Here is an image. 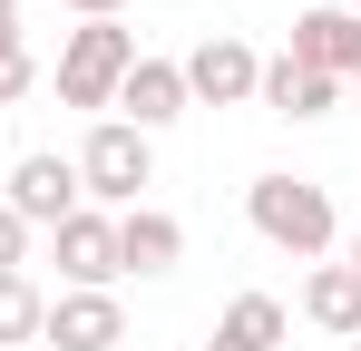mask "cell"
Masks as SVG:
<instances>
[{
	"label": "cell",
	"instance_id": "cell-14",
	"mask_svg": "<svg viewBox=\"0 0 361 351\" xmlns=\"http://www.w3.org/2000/svg\"><path fill=\"white\" fill-rule=\"evenodd\" d=\"M39 312H49V292L30 283V273H0V351L39 342Z\"/></svg>",
	"mask_w": 361,
	"mask_h": 351
},
{
	"label": "cell",
	"instance_id": "cell-17",
	"mask_svg": "<svg viewBox=\"0 0 361 351\" xmlns=\"http://www.w3.org/2000/svg\"><path fill=\"white\" fill-rule=\"evenodd\" d=\"M68 10H78V20H118L127 0H68Z\"/></svg>",
	"mask_w": 361,
	"mask_h": 351
},
{
	"label": "cell",
	"instance_id": "cell-15",
	"mask_svg": "<svg viewBox=\"0 0 361 351\" xmlns=\"http://www.w3.org/2000/svg\"><path fill=\"white\" fill-rule=\"evenodd\" d=\"M39 88V58H30V39H20V20H0V108H20Z\"/></svg>",
	"mask_w": 361,
	"mask_h": 351
},
{
	"label": "cell",
	"instance_id": "cell-1",
	"mask_svg": "<svg viewBox=\"0 0 361 351\" xmlns=\"http://www.w3.org/2000/svg\"><path fill=\"white\" fill-rule=\"evenodd\" d=\"M244 215H254V234H264L274 254H293V264H332V244H342V215H332V195H322L312 176H254V185H244Z\"/></svg>",
	"mask_w": 361,
	"mask_h": 351
},
{
	"label": "cell",
	"instance_id": "cell-13",
	"mask_svg": "<svg viewBox=\"0 0 361 351\" xmlns=\"http://www.w3.org/2000/svg\"><path fill=\"white\" fill-rule=\"evenodd\" d=\"M283 332H293V312H283L274 292H235V302L215 312L205 351H283Z\"/></svg>",
	"mask_w": 361,
	"mask_h": 351
},
{
	"label": "cell",
	"instance_id": "cell-2",
	"mask_svg": "<svg viewBox=\"0 0 361 351\" xmlns=\"http://www.w3.org/2000/svg\"><path fill=\"white\" fill-rule=\"evenodd\" d=\"M137 185H157V137H137L127 117H98L88 147H78V195H88L98 215H127Z\"/></svg>",
	"mask_w": 361,
	"mask_h": 351
},
{
	"label": "cell",
	"instance_id": "cell-12",
	"mask_svg": "<svg viewBox=\"0 0 361 351\" xmlns=\"http://www.w3.org/2000/svg\"><path fill=\"white\" fill-rule=\"evenodd\" d=\"M302 322L332 332V342H361V273L352 264H312L302 273Z\"/></svg>",
	"mask_w": 361,
	"mask_h": 351
},
{
	"label": "cell",
	"instance_id": "cell-19",
	"mask_svg": "<svg viewBox=\"0 0 361 351\" xmlns=\"http://www.w3.org/2000/svg\"><path fill=\"white\" fill-rule=\"evenodd\" d=\"M0 20H20V0H0Z\"/></svg>",
	"mask_w": 361,
	"mask_h": 351
},
{
	"label": "cell",
	"instance_id": "cell-9",
	"mask_svg": "<svg viewBox=\"0 0 361 351\" xmlns=\"http://www.w3.org/2000/svg\"><path fill=\"white\" fill-rule=\"evenodd\" d=\"M176 264H185V225L166 205H127L118 215V273H147V283H157V273H176Z\"/></svg>",
	"mask_w": 361,
	"mask_h": 351
},
{
	"label": "cell",
	"instance_id": "cell-21",
	"mask_svg": "<svg viewBox=\"0 0 361 351\" xmlns=\"http://www.w3.org/2000/svg\"><path fill=\"white\" fill-rule=\"evenodd\" d=\"M352 98H361V78H352Z\"/></svg>",
	"mask_w": 361,
	"mask_h": 351
},
{
	"label": "cell",
	"instance_id": "cell-4",
	"mask_svg": "<svg viewBox=\"0 0 361 351\" xmlns=\"http://www.w3.org/2000/svg\"><path fill=\"white\" fill-rule=\"evenodd\" d=\"M59 244V292H118V215L78 205L68 225H49Z\"/></svg>",
	"mask_w": 361,
	"mask_h": 351
},
{
	"label": "cell",
	"instance_id": "cell-7",
	"mask_svg": "<svg viewBox=\"0 0 361 351\" xmlns=\"http://www.w3.org/2000/svg\"><path fill=\"white\" fill-rule=\"evenodd\" d=\"M39 342L49 351H118L127 342V302L118 292H59L39 312Z\"/></svg>",
	"mask_w": 361,
	"mask_h": 351
},
{
	"label": "cell",
	"instance_id": "cell-10",
	"mask_svg": "<svg viewBox=\"0 0 361 351\" xmlns=\"http://www.w3.org/2000/svg\"><path fill=\"white\" fill-rule=\"evenodd\" d=\"M118 108H127V127H137V137L176 127V117L195 108V98H185V68H176V58H137V68H127V88H118Z\"/></svg>",
	"mask_w": 361,
	"mask_h": 351
},
{
	"label": "cell",
	"instance_id": "cell-18",
	"mask_svg": "<svg viewBox=\"0 0 361 351\" xmlns=\"http://www.w3.org/2000/svg\"><path fill=\"white\" fill-rule=\"evenodd\" d=\"M352 273H361V215H352Z\"/></svg>",
	"mask_w": 361,
	"mask_h": 351
},
{
	"label": "cell",
	"instance_id": "cell-22",
	"mask_svg": "<svg viewBox=\"0 0 361 351\" xmlns=\"http://www.w3.org/2000/svg\"><path fill=\"white\" fill-rule=\"evenodd\" d=\"M342 351H361V342H342Z\"/></svg>",
	"mask_w": 361,
	"mask_h": 351
},
{
	"label": "cell",
	"instance_id": "cell-6",
	"mask_svg": "<svg viewBox=\"0 0 361 351\" xmlns=\"http://www.w3.org/2000/svg\"><path fill=\"white\" fill-rule=\"evenodd\" d=\"M176 68H185V98H195V108H244V98H254V78H264V58L244 49L235 30L195 39V49H185Z\"/></svg>",
	"mask_w": 361,
	"mask_h": 351
},
{
	"label": "cell",
	"instance_id": "cell-5",
	"mask_svg": "<svg viewBox=\"0 0 361 351\" xmlns=\"http://www.w3.org/2000/svg\"><path fill=\"white\" fill-rule=\"evenodd\" d=\"M0 205H10L20 225H68V215L88 205V195H78V156H49V147H39V156H20L10 185H0Z\"/></svg>",
	"mask_w": 361,
	"mask_h": 351
},
{
	"label": "cell",
	"instance_id": "cell-16",
	"mask_svg": "<svg viewBox=\"0 0 361 351\" xmlns=\"http://www.w3.org/2000/svg\"><path fill=\"white\" fill-rule=\"evenodd\" d=\"M20 264H30V225L0 205V273H20Z\"/></svg>",
	"mask_w": 361,
	"mask_h": 351
},
{
	"label": "cell",
	"instance_id": "cell-3",
	"mask_svg": "<svg viewBox=\"0 0 361 351\" xmlns=\"http://www.w3.org/2000/svg\"><path fill=\"white\" fill-rule=\"evenodd\" d=\"M137 30H118V20H78L59 39V98L68 108H118V88H127V68H137Z\"/></svg>",
	"mask_w": 361,
	"mask_h": 351
},
{
	"label": "cell",
	"instance_id": "cell-11",
	"mask_svg": "<svg viewBox=\"0 0 361 351\" xmlns=\"http://www.w3.org/2000/svg\"><path fill=\"white\" fill-rule=\"evenodd\" d=\"M254 98H264L274 117H332L342 98H352V88H342V78H312L302 58H264V78H254Z\"/></svg>",
	"mask_w": 361,
	"mask_h": 351
},
{
	"label": "cell",
	"instance_id": "cell-8",
	"mask_svg": "<svg viewBox=\"0 0 361 351\" xmlns=\"http://www.w3.org/2000/svg\"><path fill=\"white\" fill-rule=\"evenodd\" d=\"M283 58H302L312 78H342V88H352V78H361V20H352V10H302Z\"/></svg>",
	"mask_w": 361,
	"mask_h": 351
},
{
	"label": "cell",
	"instance_id": "cell-20",
	"mask_svg": "<svg viewBox=\"0 0 361 351\" xmlns=\"http://www.w3.org/2000/svg\"><path fill=\"white\" fill-rule=\"evenodd\" d=\"M352 20H361V0H352Z\"/></svg>",
	"mask_w": 361,
	"mask_h": 351
}]
</instances>
